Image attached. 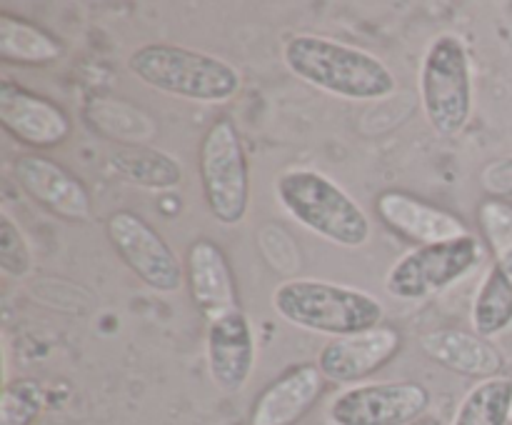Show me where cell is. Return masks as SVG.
Listing matches in <instances>:
<instances>
[{"instance_id":"cell-1","label":"cell","mask_w":512,"mask_h":425,"mask_svg":"<svg viewBox=\"0 0 512 425\" xmlns=\"http://www.w3.org/2000/svg\"><path fill=\"white\" fill-rule=\"evenodd\" d=\"M283 63L295 78L345 100H383L398 90L395 73L368 50L325 35L298 33L283 45Z\"/></svg>"},{"instance_id":"cell-2","label":"cell","mask_w":512,"mask_h":425,"mask_svg":"<svg viewBox=\"0 0 512 425\" xmlns=\"http://www.w3.org/2000/svg\"><path fill=\"white\" fill-rule=\"evenodd\" d=\"M273 310L295 328L343 338L383 325L385 308L368 290L315 278H290L275 285Z\"/></svg>"},{"instance_id":"cell-3","label":"cell","mask_w":512,"mask_h":425,"mask_svg":"<svg viewBox=\"0 0 512 425\" xmlns=\"http://www.w3.org/2000/svg\"><path fill=\"white\" fill-rule=\"evenodd\" d=\"M128 68L148 88L193 103H225L243 88V75L233 63L185 45H140L130 53Z\"/></svg>"},{"instance_id":"cell-4","label":"cell","mask_w":512,"mask_h":425,"mask_svg":"<svg viewBox=\"0 0 512 425\" xmlns=\"http://www.w3.org/2000/svg\"><path fill=\"white\" fill-rule=\"evenodd\" d=\"M275 195L295 223L340 248H363L373 235L368 213L320 170H285L275 180Z\"/></svg>"},{"instance_id":"cell-5","label":"cell","mask_w":512,"mask_h":425,"mask_svg":"<svg viewBox=\"0 0 512 425\" xmlns=\"http://www.w3.org/2000/svg\"><path fill=\"white\" fill-rule=\"evenodd\" d=\"M420 105L430 128L443 138H458L473 115V70L458 35H438L420 63Z\"/></svg>"},{"instance_id":"cell-6","label":"cell","mask_w":512,"mask_h":425,"mask_svg":"<svg viewBox=\"0 0 512 425\" xmlns=\"http://www.w3.org/2000/svg\"><path fill=\"white\" fill-rule=\"evenodd\" d=\"M198 173L203 198L213 218L223 225L245 220L250 203V168L238 125L220 115L198 145Z\"/></svg>"},{"instance_id":"cell-7","label":"cell","mask_w":512,"mask_h":425,"mask_svg":"<svg viewBox=\"0 0 512 425\" xmlns=\"http://www.w3.org/2000/svg\"><path fill=\"white\" fill-rule=\"evenodd\" d=\"M483 243L475 235L450 243L410 250L385 275V290L398 300H423L450 288L483 260Z\"/></svg>"},{"instance_id":"cell-8","label":"cell","mask_w":512,"mask_h":425,"mask_svg":"<svg viewBox=\"0 0 512 425\" xmlns=\"http://www.w3.org/2000/svg\"><path fill=\"white\" fill-rule=\"evenodd\" d=\"M105 235L125 265L163 295L178 293L185 285V265L173 253L163 235L133 210H115L105 220Z\"/></svg>"},{"instance_id":"cell-9","label":"cell","mask_w":512,"mask_h":425,"mask_svg":"<svg viewBox=\"0 0 512 425\" xmlns=\"http://www.w3.org/2000/svg\"><path fill=\"white\" fill-rule=\"evenodd\" d=\"M430 408V390L415 380L360 383L340 390L328 405L333 425H410Z\"/></svg>"},{"instance_id":"cell-10","label":"cell","mask_w":512,"mask_h":425,"mask_svg":"<svg viewBox=\"0 0 512 425\" xmlns=\"http://www.w3.org/2000/svg\"><path fill=\"white\" fill-rule=\"evenodd\" d=\"M0 123L5 133L35 150L58 148L73 133V120L55 100L8 78L0 80Z\"/></svg>"},{"instance_id":"cell-11","label":"cell","mask_w":512,"mask_h":425,"mask_svg":"<svg viewBox=\"0 0 512 425\" xmlns=\"http://www.w3.org/2000/svg\"><path fill=\"white\" fill-rule=\"evenodd\" d=\"M403 348V335L393 325H378L363 333L330 338L318 353V368L325 380L338 385H360L378 373Z\"/></svg>"},{"instance_id":"cell-12","label":"cell","mask_w":512,"mask_h":425,"mask_svg":"<svg viewBox=\"0 0 512 425\" xmlns=\"http://www.w3.org/2000/svg\"><path fill=\"white\" fill-rule=\"evenodd\" d=\"M15 183L50 215L70 223H85L93 215V200L78 175L45 155H20L13 163Z\"/></svg>"},{"instance_id":"cell-13","label":"cell","mask_w":512,"mask_h":425,"mask_svg":"<svg viewBox=\"0 0 512 425\" xmlns=\"http://www.w3.org/2000/svg\"><path fill=\"white\" fill-rule=\"evenodd\" d=\"M378 218L400 238L410 240L418 248L423 245L450 243V240L468 238L470 228L463 218L440 205L428 203L405 190H385L375 198Z\"/></svg>"},{"instance_id":"cell-14","label":"cell","mask_w":512,"mask_h":425,"mask_svg":"<svg viewBox=\"0 0 512 425\" xmlns=\"http://www.w3.org/2000/svg\"><path fill=\"white\" fill-rule=\"evenodd\" d=\"M258 345H255L253 325L243 308L208 323L205 335V360H208L210 380L225 393H238L248 385L255 370Z\"/></svg>"},{"instance_id":"cell-15","label":"cell","mask_w":512,"mask_h":425,"mask_svg":"<svg viewBox=\"0 0 512 425\" xmlns=\"http://www.w3.org/2000/svg\"><path fill=\"white\" fill-rule=\"evenodd\" d=\"M185 285L205 323H213L240 308L233 265L223 248L210 238H198L190 243L185 253Z\"/></svg>"},{"instance_id":"cell-16","label":"cell","mask_w":512,"mask_h":425,"mask_svg":"<svg viewBox=\"0 0 512 425\" xmlns=\"http://www.w3.org/2000/svg\"><path fill=\"white\" fill-rule=\"evenodd\" d=\"M318 363H300L280 373L253 400L248 425H298L325 393Z\"/></svg>"},{"instance_id":"cell-17","label":"cell","mask_w":512,"mask_h":425,"mask_svg":"<svg viewBox=\"0 0 512 425\" xmlns=\"http://www.w3.org/2000/svg\"><path fill=\"white\" fill-rule=\"evenodd\" d=\"M418 345L425 358L438 363L440 368L465 375V378H475L478 383L480 380L498 378L505 368V358L498 345L490 338L468 333V330H428V333L420 335Z\"/></svg>"},{"instance_id":"cell-18","label":"cell","mask_w":512,"mask_h":425,"mask_svg":"<svg viewBox=\"0 0 512 425\" xmlns=\"http://www.w3.org/2000/svg\"><path fill=\"white\" fill-rule=\"evenodd\" d=\"M473 333L483 338L503 333L512 325V253L495 255L470 310Z\"/></svg>"},{"instance_id":"cell-19","label":"cell","mask_w":512,"mask_h":425,"mask_svg":"<svg viewBox=\"0 0 512 425\" xmlns=\"http://www.w3.org/2000/svg\"><path fill=\"white\" fill-rule=\"evenodd\" d=\"M65 45L50 30L18 18L13 13H0V60L13 65H48L63 58Z\"/></svg>"},{"instance_id":"cell-20","label":"cell","mask_w":512,"mask_h":425,"mask_svg":"<svg viewBox=\"0 0 512 425\" xmlns=\"http://www.w3.org/2000/svg\"><path fill=\"white\" fill-rule=\"evenodd\" d=\"M108 165L120 178L130 180V183L140 185V188L170 190L183 180V168H180L178 160L165 155L163 150L143 148V145L115 150L110 155Z\"/></svg>"},{"instance_id":"cell-21","label":"cell","mask_w":512,"mask_h":425,"mask_svg":"<svg viewBox=\"0 0 512 425\" xmlns=\"http://www.w3.org/2000/svg\"><path fill=\"white\" fill-rule=\"evenodd\" d=\"M512 380L505 375L480 380L465 393L450 425H510Z\"/></svg>"},{"instance_id":"cell-22","label":"cell","mask_w":512,"mask_h":425,"mask_svg":"<svg viewBox=\"0 0 512 425\" xmlns=\"http://www.w3.org/2000/svg\"><path fill=\"white\" fill-rule=\"evenodd\" d=\"M45 408V388L35 378H15L3 383L0 425H33Z\"/></svg>"},{"instance_id":"cell-23","label":"cell","mask_w":512,"mask_h":425,"mask_svg":"<svg viewBox=\"0 0 512 425\" xmlns=\"http://www.w3.org/2000/svg\"><path fill=\"white\" fill-rule=\"evenodd\" d=\"M478 223L490 253H512V203L503 198H488L478 208Z\"/></svg>"},{"instance_id":"cell-24","label":"cell","mask_w":512,"mask_h":425,"mask_svg":"<svg viewBox=\"0 0 512 425\" xmlns=\"http://www.w3.org/2000/svg\"><path fill=\"white\" fill-rule=\"evenodd\" d=\"M33 253L28 248L20 225L10 218V213H0V268L10 278H23L30 273Z\"/></svg>"},{"instance_id":"cell-25","label":"cell","mask_w":512,"mask_h":425,"mask_svg":"<svg viewBox=\"0 0 512 425\" xmlns=\"http://www.w3.org/2000/svg\"><path fill=\"white\" fill-rule=\"evenodd\" d=\"M510 425H512V408H510Z\"/></svg>"},{"instance_id":"cell-26","label":"cell","mask_w":512,"mask_h":425,"mask_svg":"<svg viewBox=\"0 0 512 425\" xmlns=\"http://www.w3.org/2000/svg\"><path fill=\"white\" fill-rule=\"evenodd\" d=\"M508 10H512V3H508Z\"/></svg>"}]
</instances>
